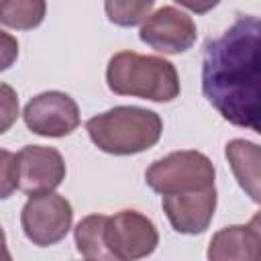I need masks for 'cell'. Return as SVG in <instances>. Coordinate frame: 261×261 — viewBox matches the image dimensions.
I'll list each match as a JSON object with an SVG mask.
<instances>
[{"instance_id":"4","label":"cell","mask_w":261,"mask_h":261,"mask_svg":"<svg viewBox=\"0 0 261 261\" xmlns=\"http://www.w3.org/2000/svg\"><path fill=\"white\" fill-rule=\"evenodd\" d=\"M216 169L212 161L194 149L173 151L153 161L145 171L147 186L161 196L190 194L214 188Z\"/></svg>"},{"instance_id":"18","label":"cell","mask_w":261,"mask_h":261,"mask_svg":"<svg viewBox=\"0 0 261 261\" xmlns=\"http://www.w3.org/2000/svg\"><path fill=\"white\" fill-rule=\"evenodd\" d=\"M18 57V41L10 33L0 29V71H6L14 65Z\"/></svg>"},{"instance_id":"5","label":"cell","mask_w":261,"mask_h":261,"mask_svg":"<svg viewBox=\"0 0 261 261\" xmlns=\"http://www.w3.org/2000/svg\"><path fill=\"white\" fill-rule=\"evenodd\" d=\"M73 222V208L61 194L49 192L29 196L20 210L24 237L37 247H51L65 239Z\"/></svg>"},{"instance_id":"20","label":"cell","mask_w":261,"mask_h":261,"mask_svg":"<svg viewBox=\"0 0 261 261\" xmlns=\"http://www.w3.org/2000/svg\"><path fill=\"white\" fill-rule=\"evenodd\" d=\"M0 241L6 243V234H4V230H2V226H0Z\"/></svg>"},{"instance_id":"19","label":"cell","mask_w":261,"mask_h":261,"mask_svg":"<svg viewBox=\"0 0 261 261\" xmlns=\"http://www.w3.org/2000/svg\"><path fill=\"white\" fill-rule=\"evenodd\" d=\"M0 261H12V255L6 247V243H2V241H0Z\"/></svg>"},{"instance_id":"12","label":"cell","mask_w":261,"mask_h":261,"mask_svg":"<svg viewBox=\"0 0 261 261\" xmlns=\"http://www.w3.org/2000/svg\"><path fill=\"white\" fill-rule=\"evenodd\" d=\"M224 155L239 186L247 192L253 202H259V145L245 139H232L226 143Z\"/></svg>"},{"instance_id":"13","label":"cell","mask_w":261,"mask_h":261,"mask_svg":"<svg viewBox=\"0 0 261 261\" xmlns=\"http://www.w3.org/2000/svg\"><path fill=\"white\" fill-rule=\"evenodd\" d=\"M106 220H108L106 214H88L75 224L73 228L75 247L86 261H116V257L108 251L104 241Z\"/></svg>"},{"instance_id":"11","label":"cell","mask_w":261,"mask_h":261,"mask_svg":"<svg viewBox=\"0 0 261 261\" xmlns=\"http://www.w3.org/2000/svg\"><path fill=\"white\" fill-rule=\"evenodd\" d=\"M206 257L208 261H261L259 216L249 224H230L214 232Z\"/></svg>"},{"instance_id":"1","label":"cell","mask_w":261,"mask_h":261,"mask_svg":"<svg viewBox=\"0 0 261 261\" xmlns=\"http://www.w3.org/2000/svg\"><path fill=\"white\" fill-rule=\"evenodd\" d=\"M261 20L241 14L202 51V92L234 126L261 133Z\"/></svg>"},{"instance_id":"17","label":"cell","mask_w":261,"mask_h":261,"mask_svg":"<svg viewBox=\"0 0 261 261\" xmlns=\"http://www.w3.org/2000/svg\"><path fill=\"white\" fill-rule=\"evenodd\" d=\"M16 118H18V94L10 84L0 82V135L10 130Z\"/></svg>"},{"instance_id":"8","label":"cell","mask_w":261,"mask_h":261,"mask_svg":"<svg viewBox=\"0 0 261 261\" xmlns=\"http://www.w3.org/2000/svg\"><path fill=\"white\" fill-rule=\"evenodd\" d=\"M196 37L198 29L194 18L173 4L161 6L151 12L139 31V39L143 43L165 55H177L192 49Z\"/></svg>"},{"instance_id":"9","label":"cell","mask_w":261,"mask_h":261,"mask_svg":"<svg viewBox=\"0 0 261 261\" xmlns=\"http://www.w3.org/2000/svg\"><path fill=\"white\" fill-rule=\"evenodd\" d=\"M18 190L27 196L49 194L65 179V161L55 147L24 145L16 153Z\"/></svg>"},{"instance_id":"15","label":"cell","mask_w":261,"mask_h":261,"mask_svg":"<svg viewBox=\"0 0 261 261\" xmlns=\"http://www.w3.org/2000/svg\"><path fill=\"white\" fill-rule=\"evenodd\" d=\"M153 0H141V2H118L110 0L104 4L106 16L110 22L118 27H135L139 22H145V18L153 10Z\"/></svg>"},{"instance_id":"14","label":"cell","mask_w":261,"mask_h":261,"mask_svg":"<svg viewBox=\"0 0 261 261\" xmlns=\"http://www.w3.org/2000/svg\"><path fill=\"white\" fill-rule=\"evenodd\" d=\"M47 4L43 0H2L0 2V22L16 29L31 31L39 27L45 18Z\"/></svg>"},{"instance_id":"16","label":"cell","mask_w":261,"mask_h":261,"mask_svg":"<svg viewBox=\"0 0 261 261\" xmlns=\"http://www.w3.org/2000/svg\"><path fill=\"white\" fill-rule=\"evenodd\" d=\"M16 188H18L16 155L8 149H0V200L10 198Z\"/></svg>"},{"instance_id":"7","label":"cell","mask_w":261,"mask_h":261,"mask_svg":"<svg viewBox=\"0 0 261 261\" xmlns=\"http://www.w3.org/2000/svg\"><path fill=\"white\" fill-rule=\"evenodd\" d=\"M24 124L39 137L61 139L80 126L77 102L59 90H49L33 96L22 110Z\"/></svg>"},{"instance_id":"3","label":"cell","mask_w":261,"mask_h":261,"mask_svg":"<svg viewBox=\"0 0 261 261\" xmlns=\"http://www.w3.org/2000/svg\"><path fill=\"white\" fill-rule=\"evenodd\" d=\"M90 141L108 155H137L161 139V116L141 106H114L86 122Z\"/></svg>"},{"instance_id":"2","label":"cell","mask_w":261,"mask_h":261,"mask_svg":"<svg viewBox=\"0 0 261 261\" xmlns=\"http://www.w3.org/2000/svg\"><path fill=\"white\" fill-rule=\"evenodd\" d=\"M108 90L151 102H171L179 96V75L171 61L157 55L118 51L106 65Z\"/></svg>"},{"instance_id":"10","label":"cell","mask_w":261,"mask_h":261,"mask_svg":"<svg viewBox=\"0 0 261 261\" xmlns=\"http://www.w3.org/2000/svg\"><path fill=\"white\" fill-rule=\"evenodd\" d=\"M216 188L190 192V194H175L163 196L161 206L171 224V228L179 234H202L216 210Z\"/></svg>"},{"instance_id":"6","label":"cell","mask_w":261,"mask_h":261,"mask_svg":"<svg viewBox=\"0 0 261 261\" xmlns=\"http://www.w3.org/2000/svg\"><path fill=\"white\" fill-rule=\"evenodd\" d=\"M104 241L116 261H139L159 245V232L151 218L137 210H120L106 220Z\"/></svg>"}]
</instances>
